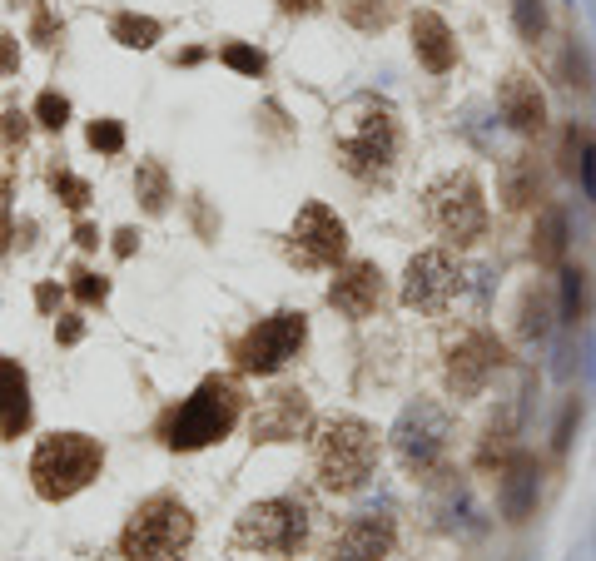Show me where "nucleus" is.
Instances as JSON below:
<instances>
[{"label":"nucleus","mask_w":596,"mask_h":561,"mask_svg":"<svg viewBox=\"0 0 596 561\" xmlns=\"http://www.w3.org/2000/svg\"><path fill=\"white\" fill-rule=\"evenodd\" d=\"M249 403L254 398H249V388H244L239 373H209V378H199L184 398H174L154 418V442L164 452H179V457L204 452V447H219V442H229L244 427Z\"/></svg>","instance_id":"f257e3e1"},{"label":"nucleus","mask_w":596,"mask_h":561,"mask_svg":"<svg viewBox=\"0 0 596 561\" xmlns=\"http://www.w3.org/2000/svg\"><path fill=\"white\" fill-rule=\"evenodd\" d=\"M383 432L358 413H323L308 432V462L313 482L328 497H358L373 487L383 462Z\"/></svg>","instance_id":"f03ea898"},{"label":"nucleus","mask_w":596,"mask_h":561,"mask_svg":"<svg viewBox=\"0 0 596 561\" xmlns=\"http://www.w3.org/2000/svg\"><path fill=\"white\" fill-rule=\"evenodd\" d=\"M333 159L338 169L363 184V189H383L398 174L403 159V120L388 100L378 95H358L343 115V125L333 130Z\"/></svg>","instance_id":"7ed1b4c3"},{"label":"nucleus","mask_w":596,"mask_h":561,"mask_svg":"<svg viewBox=\"0 0 596 561\" xmlns=\"http://www.w3.org/2000/svg\"><path fill=\"white\" fill-rule=\"evenodd\" d=\"M313 532H318V502H313V492L308 487H289V492H274V497L249 502L234 517L229 547L234 552H249V557L294 561L308 552Z\"/></svg>","instance_id":"20e7f679"},{"label":"nucleus","mask_w":596,"mask_h":561,"mask_svg":"<svg viewBox=\"0 0 596 561\" xmlns=\"http://www.w3.org/2000/svg\"><path fill=\"white\" fill-rule=\"evenodd\" d=\"M452 437H457L452 408L443 398H433V393H418V398L403 403V413L393 418L383 442H388L398 472L428 487L433 477H443L447 462H452Z\"/></svg>","instance_id":"39448f33"},{"label":"nucleus","mask_w":596,"mask_h":561,"mask_svg":"<svg viewBox=\"0 0 596 561\" xmlns=\"http://www.w3.org/2000/svg\"><path fill=\"white\" fill-rule=\"evenodd\" d=\"M100 472H105V442L95 432H80V427H55L30 452V492L50 507L95 487Z\"/></svg>","instance_id":"423d86ee"},{"label":"nucleus","mask_w":596,"mask_h":561,"mask_svg":"<svg viewBox=\"0 0 596 561\" xmlns=\"http://www.w3.org/2000/svg\"><path fill=\"white\" fill-rule=\"evenodd\" d=\"M423 224L452 254L477 249L492 234V209H487V189H482L477 169L462 164V169H443L438 179H428V189H423Z\"/></svg>","instance_id":"0eeeda50"},{"label":"nucleus","mask_w":596,"mask_h":561,"mask_svg":"<svg viewBox=\"0 0 596 561\" xmlns=\"http://www.w3.org/2000/svg\"><path fill=\"white\" fill-rule=\"evenodd\" d=\"M199 537V517L179 492H149L145 502L130 507L120 527V557L125 561H189Z\"/></svg>","instance_id":"6e6552de"},{"label":"nucleus","mask_w":596,"mask_h":561,"mask_svg":"<svg viewBox=\"0 0 596 561\" xmlns=\"http://www.w3.org/2000/svg\"><path fill=\"white\" fill-rule=\"evenodd\" d=\"M303 348H308V313L274 308L229 338V363L239 378H279L303 358Z\"/></svg>","instance_id":"1a4fd4ad"},{"label":"nucleus","mask_w":596,"mask_h":561,"mask_svg":"<svg viewBox=\"0 0 596 561\" xmlns=\"http://www.w3.org/2000/svg\"><path fill=\"white\" fill-rule=\"evenodd\" d=\"M507 368H512V348L487 323H462L443 343V363H438L443 393L452 403H477Z\"/></svg>","instance_id":"9d476101"},{"label":"nucleus","mask_w":596,"mask_h":561,"mask_svg":"<svg viewBox=\"0 0 596 561\" xmlns=\"http://www.w3.org/2000/svg\"><path fill=\"white\" fill-rule=\"evenodd\" d=\"M279 249L303 274H333L348 259V224H343V214L333 204L303 199L298 214L289 219V229L279 234Z\"/></svg>","instance_id":"9b49d317"},{"label":"nucleus","mask_w":596,"mask_h":561,"mask_svg":"<svg viewBox=\"0 0 596 561\" xmlns=\"http://www.w3.org/2000/svg\"><path fill=\"white\" fill-rule=\"evenodd\" d=\"M467 293V269L462 259L443 249V244H428L408 259L403 279H398V303L418 318H443L447 308Z\"/></svg>","instance_id":"f8f14e48"},{"label":"nucleus","mask_w":596,"mask_h":561,"mask_svg":"<svg viewBox=\"0 0 596 561\" xmlns=\"http://www.w3.org/2000/svg\"><path fill=\"white\" fill-rule=\"evenodd\" d=\"M313 398L298 388V383H274L269 393H259L254 403H249V442L254 447H279V442H308V432H313Z\"/></svg>","instance_id":"ddd939ff"},{"label":"nucleus","mask_w":596,"mask_h":561,"mask_svg":"<svg viewBox=\"0 0 596 561\" xmlns=\"http://www.w3.org/2000/svg\"><path fill=\"white\" fill-rule=\"evenodd\" d=\"M323 561H393L398 552V517L388 512H348L323 532Z\"/></svg>","instance_id":"4468645a"},{"label":"nucleus","mask_w":596,"mask_h":561,"mask_svg":"<svg viewBox=\"0 0 596 561\" xmlns=\"http://www.w3.org/2000/svg\"><path fill=\"white\" fill-rule=\"evenodd\" d=\"M323 303L348 323H368L388 308V274L373 259H343L323 288Z\"/></svg>","instance_id":"2eb2a0df"},{"label":"nucleus","mask_w":596,"mask_h":561,"mask_svg":"<svg viewBox=\"0 0 596 561\" xmlns=\"http://www.w3.org/2000/svg\"><path fill=\"white\" fill-rule=\"evenodd\" d=\"M492 115H497L512 135L537 140V135H547V90L537 85L532 70H507V75L497 80Z\"/></svg>","instance_id":"dca6fc26"},{"label":"nucleus","mask_w":596,"mask_h":561,"mask_svg":"<svg viewBox=\"0 0 596 561\" xmlns=\"http://www.w3.org/2000/svg\"><path fill=\"white\" fill-rule=\"evenodd\" d=\"M542 507V462L532 452H512L502 467H497V512L507 527H527Z\"/></svg>","instance_id":"f3484780"},{"label":"nucleus","mask_w":596,"mask_h":561,"mask_svg":"<svg viewBox=\"0 0 596 561\" xmlns=\"http://www.w3.org/2000/svg\"><path fill=\"white\" fill-rule=\"evenodd\" d=\"M408 45H413V60H418L433 80L452 75V70H457V60H462L452 25H447L433 5H418V10L408 15Z\"/></svg>","instance_id":"a211bd4d"},{"label":"nucleus","mask_w":596,"mask_h":561,"mask_svg":"<svg viewBox=\"0 0 596 561\" xmlns=\"http://www.w3.org/2000/svg\"><path fill=\"white\" fill-rule=\"evenodd\" d=\"M542 194H547V164H542L532 149L507 154V159L497 164V199H502V209H507V214L542 209V204H547Z\"/></svg>","instance_id":"6ab92c4d"},{"label":"nucleus","mask_w":596,"mask_h":561,"mask_svg":"<svg viewBox=\"0 0 596 561\" xmlns=\"http://www.w3.org/2000/svg\"><path fill=\"white\" fill-rule=\"evenodd\" d=\"M35 427V393L30 368L10 353H0V442H20Z\"/></svg>","instance_id":"aec40b11"},{"label":"nucleus","mask_w":596,"mask_h":561,"mask_svg":"<svg viewBox=\"0 0 596 561\" xmlns=\"http://www.w3.org/2000/svg\"><path fill=\"white\" fill-rule=\"evenodd\" d=\"M557 293L547 279H532L522 293H517V308H512V333L522 343H547L552 328H557Z\"/></svg>","instance_id":"412c9836"},{"label":"nucleus","mask_w":596,"mask_h":561,"mask_svg":"<svg viewBox=\"0 0 596 561\" xmlns=\"http://www.w3.org/2000/svg\"><path fill=\"white\" fill-rule=\"evenodd\" d=\"M537 269H562L567 254H572V214L567 204H542L537 219H532V239H527Z\"/></svg>","instance_id":"4be33fe9"},{"label":"nucleus","mask_w":596,"mask_h":561,"mask_svg":"<svg viewBox=\"0 0 596 561\" xmlns=\"http://www.w3.org/2000/svg\"><path fill=\"white\" fill-rule=\"evenodd\" d=\"M105 30H110V40H115L120 50H154L169 25H164L159 15H149V10H110Z\"/></svg>","instance_id":"5701e85b"},{"label":"nucleus","mask_w":596,"mask_h":561,"mask_svg":"<svg viewBox=\"0 0 596 561\" xmlns=\"http://www.w3.org/2000/svg\"><path fill=\"white\" fill-rule=\"evenodd\" d=\"M135 199H140V209H145L149 219H164V214H169V204H174V179H169L164 159H140V169H135Z\"/></svg>","instance_id":"b1692460"},{"label":"nucleus","mask_w":596,"mask_h":561,"mask_svg":"<svg viewBox=\"0 0 596 561\" xmlns=\"http://www.w3.org/2000/svg\"><path fill=\"white\" fill-rule=\"evenodd\" d=\"M557 318H562V328H577L587 318V269L582 264L557 269Z\"/></svg>","instance_id":"393cba45"},{"label":"nucleus","mask_w":596,"mask_h":561,"mask_svg":"<svg viewBox=\"0 0 596 561\" xmlns=\"http://www.w3.org/2000/svg\"><path fill=\"white\" fill-rule=\"evenodd\" d=\"M214 55H219L224 70H234V75H244V80H264V75H269V50L254 45V40H219Z\"/></svg>","instance_id":"a878e982"},{"label":"nucleus","mask_w":596,"mask_h":561,"mask_svg":"<svg viewBox=\"0 0 596 561\" xmlns=\"http://www.w3.org/2000/svg\"><path fill=\"white\" fill-rule=\"evenodd\" d=\"M343 25H353L358 35H378L398 20V0H338Z\"/></svg>","instance_id":"bb28decb"},{"label":"nucleus","mask_w":596,"mask_h":561,"mask_svg":"<svg viewBox=\"0 0 596 561\" xmlns=\"http://www.w3.org/2000/svg\"><path fill=\"white\" fill-rule=\"evenodd\" d=\"M512 35H517L527 50L547 45V35H552V10H547V0H512Z\"/></svg>","instance_id":"cd10ccee"},{"label":"nucleus","mask_w":596,"mask_h":561,"mask_svg":"<svg viewBox=\"0 0 596 561\" xmlns=\"http://www.w3.org/2000/svg\"><path fill=\"white\" fill-rule=\"evenodd\" d=\"M45 184H50V194H55L70 214H85V209H90V199H95L90 179H85V174H75L70 164H50V169H45Z\"/></svg>","instance_id":"c85d7f7f"},{"label":"nucleus","mask_w":596,"mask_h":561,"mask_svg":"<svg viewBox=\"0 0 596 561\" xmlns=\"http://www.w3.org/2000/svg\"><path fill=\"white\" fill-rule=\"evenodd\" d=\"M70 115H75V105H70V95H60L55 85H45V90L35 95V105H30V120H35L45 135H65Z\"/></svg>","instance_id":"c756f323"},{"label":"nucleus","mask_w":596,"mask_h":561,"mask_svg":"<svg viewBox=\"0 0 596 561\" xmlns=\"http://www.w3.org/2000/svg\"><path fill=\"white\" fill-rule=\"evenodd\" d=\"M85 144H90L100 159H120V154H125V144H130V135H125V120H115V115L90 120V125H85Z\"/></svg>","instance_id":"7c9ffc66"},{"label":"nucleus","mask_w":596,"mask_h":561,"mask_svg":"<svg viewBox=\"0 0 596 561\" xmlns=\"http://www.w3.org/2000/svg\"><path fill=\"white\" fill-rule=\"evenodd\" d=\"M65 288H70V298H75L80 308H105V303H110V279H105V274H95V269H85V264H75V269H70Z\"/></svg>","instance_id":"2f4dec72"},{"label":"nucleus","mask_w":596,"mask_h":561,"mask_svg":"<svg viewBox=\"0 0 596 561\" xmlns=\"http://www.w3.org/2000/svg\"><path fill=\"white\" fill-rule=\"evenodd\" d=\"M557 70H562V85H567V90H587V85H592V65H587V50L577 45V35L562 40V60H557Z\"/></svg>","instance_id":"473e14b6"},{"label":"nucleus","mask_w":596,"mask_h":561,"mask_svg":"<svg viewBox=\"0 0 596 561\" xmlns=\"http://www.w3.org/2000/svg\"><path fill=\"white\" fill-rule=\"evenodd\" d=\"M184 209H189V224H194L199 244H214V239H219V214L204 204V194H189V199H184Z\"/></svg>","instance_id":"72a5a7b5"},{"label":"nucleus","mask_w":596,"mask_h":561,"mask_svg":"<svg viewBox=\"0 0 596 561\" xmlns=\"http://www.w3.org/2000/svg\"><path fill=\"white\" fill-rule=\"evenodd\" d=\"M60 35H65V25H60V20H55V15L35 0V10H30V40H35L40 50H55V40H60Z\"/></svg>","instance_id":"f704fd0d"},{"label":"nucleus","mask_w":596,"mask_h":561,"mask_svg":"<svg viewBox=\"0 0 596 561\" xmlns=\"http://www.w3.org/2000/svg\"><path fill=\"white\" fill-rule=\"evenodd\" d=\"M577 422H582V398H567L562 413H557V427H552V452H567V447H572Z\"/></svg>","instance_id":"c9c22d12"},{"label":"nucleus","mask_w":596,"mask_h":561,"mask_svg":"<svg viewBox=\"0 0 596 561\" xmlns=\"http://www.w3.org/2000/svg\"><path fill=\"white\" fill-rule=\"evenodd\" d=\"M572 174H577L582 194L596 204V140L592 135H582V154H577V169H572Z\"/></svg>","instance_id":"e433bc0d"},{"label":"nucleus","mask_w":596,"mask_h":561,"mask_svg":"<svg viewBox=\"0 0 596 561\" xmlns=\"http://www.w3.org/2000/svg\"><path fill=\"white\" fill-rule=\"evenodd\" d=\"M0 120H5V125H0V130H5V144H25V140H30V125H35V120H30V110H5Z\"/></svg>","instance_id":"4c0bfd02"},{"label":"nucleus","mask_w":596,"mask_h":561,"mask_svg":"<svg viewBox=\"0 0 596 561\" xmlns=\"http://www.w3.org/2000/svg\"><path fill=\"white\" fill-rule=\"evenodd\" d=\"M80 338H85V318L80 313H55V343L75 348Z\"/></svg>","instance_id":"58836bf2"},{"label":"nucleus","mask_w":596,"mask_h":561,"mask_svg":"<svg viewBox=\"0 0 596 561\" xmlns=\"http://www.w3.org/2000/svg\"><path fill=\"white\" fill-rule=\"evenodd\" d=\"M328 0H274V10L284 15V20H308V15H318Z\"/></svg>","instance_id":"ea45409f"},{"label":"nucleus","mask_w":596,"mask_h":561,"mask_svg":"<svg viewBox=\"0 0 596 561\" xmlns=\"http://www.w3.org/2000/svg\"><path fill=\"white\" fill-rule=\"evenodd\" d=\"M75 244H80L85 254H95V249H100V229H95L90 219H80V224H75Z\"/></svg>","instance_id":"a19ab883"},{"label":"nucleus","mask_w":596,"mask_h":561,"mask_svg":"<svg viewBox=\"0 0 596 561\" xmlns=\"http://www.w3.org/2000/svg\"><path fill=\"white\" fill-rule=\"evenodd\" d=\"M55 303H60V283L55 279L40 283V288H35V308H40V313H55Z\"/></svg>","instance_id":"79ce46f5"},{"label":"nucleus","mask_w":596,"mask_h":561,"mask_svg":"<svg viewBox=\"0 0 596 561\" xmlns=\"http://www.w3.org/2000/svg\"><path fill=\"white\" fill-rule=\"evenodd\" d=\"M135 244H140V234H135V229H115V254H120V259H130V254H135Z\"/></svg>","instance_id":"37998d69"},{"label":"nucleus","mask_w":596,"mask_h":561,"mask_svg":"<svg viewBox=\"0 0 596 561\" xmlns=\"http://www.w3.org/2000/svg\"><path fill=\"white\" fill-rule=\"evenodd\" d=\"M204 55H209V50H199V45H189V50H174V55H169V65H199Z\"/></svg>","instance_id":"c03bdc74"}]
</instances>
